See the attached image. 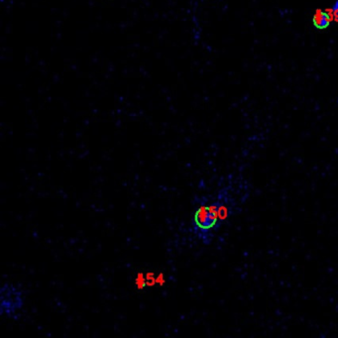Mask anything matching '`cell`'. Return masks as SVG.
<instances>
[{"instance_id": "cell-1", "label": "cell", "mask_w": 338, "mask_h": 338, "mask_svg": "<svg viewBox=\"0 0 338 338\" xmlns=\"http://www.w3.org/2000/svg\"><path fill=\"white\" fill-rule=\"evenodd\" d=\"M224 223L217 197H203L197 203L193 213L194 233L208 244L214 233Z\"/></svg>"}, {"instance_id": "cell-2", "label": "cell", "mask_w": 338, "mask_h": 338, "mask_svg": "<svg viewBox=\"0 0 338 338\" xmlns=\"http://www.w3.org/2000/svg\"><path fill=\"white\" fill-rule=\"evenodd\" d=\"M23 306V291L12 284H5L1 290V314L10 318H16Z\"/></svg>"}, {"instance_id": "cell-3", "label": "cell", "mask_w": 338, "mask_h": 338, "mask_svg": "<svg viewBox=\"0 0 338 338\" xmlns=\"http://www.w3.org/2000/svg\"><path fill=\"white\" fill-rule=\"evenodd\" d=\"M331 19L332 17L327 13V11H321L317 9L313 17V23L316 29L324 30L330 25Z\"/></svg>"}, {"instance_id": "cell-4", "label": "cell", "mask_w": 338, "mask_h": 338, "mask_svg": "<svg viewBox=\"0 0 338 338\" xmlns=\"http://www.w3.org/2000/svg\"><path fill=\"white\" fill-rule=\"evenodd\" d=\"M331 12H332V17L333 19L338 22V0H336L335 3L333 4L332 8H331Z\"/></svg>"}, {"instance_id": "cell-5", "label": "cell", "mask_w": 338, "mask_h": 338, "mask_svg": "<svg viewBox=\"0 0 338 338\" xmlns=\"http://www.w3.org/2000/svg\"><path fill=\"white\" fill-rule=\"evenodd\" d=\"M337 102H338V99H337Z\"/></svg>"}]
</instances>
